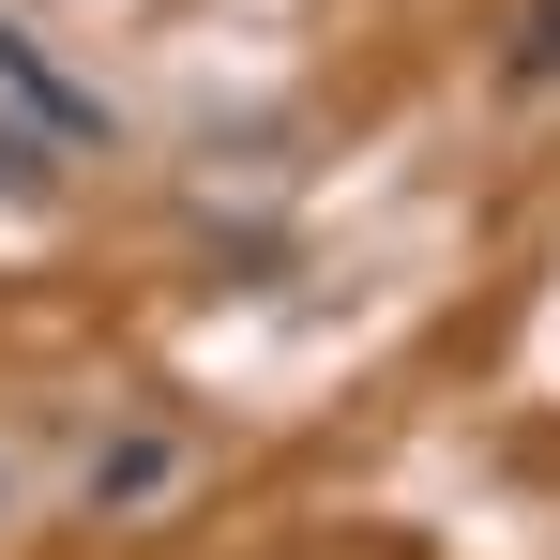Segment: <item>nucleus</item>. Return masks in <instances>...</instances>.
<instances>
[{
	"label": "nucleus",
	"instance_id": "nucleus-3",
	"mask_svg": "<svg viewBox=\"0 0 560 560\" xmlns=\"http://www.w3.org/2000/svg\"><path fill=\"white\" fill-rule=\"evenodd\" d=\"M500 77H515V92H546V77H560V0H530V31L500 46Z\"/></svg>",
	"mask_w": 560,
	"mask_h": 560
},
{
	"label": "nucleus",
	"instance_id": "nucleus-1",
	"mask_svg": "<svg viewBox=\"0 0 560 560\" xmlns=\"http://www.w3.org/2000/svg\"><path fill=\"white\" fill-rule=\"evenodd\" d=\"M0 77H15V92H31V106H46V137H106V106L77 92V77H61V61L31 46V31H0Z\"/></svg>",
	"mask_w": 560,
	"mask_h": 560
},
{
	"label": "nucleus",
	"instance_id": "nucleus-2",
	"mask_svg": "<svg viewBox=\"0 0 560 560\" xmlns=\"http://www.w3.org/2000/svg\"><path fill=\"white\" fill-rule=\"evenodd\" d=\"M152 485H167V440H106L92 455V500H152Z\"/></svg>",
	"mask_w": 560,
	"mask_h": 560
}]
</instances>
